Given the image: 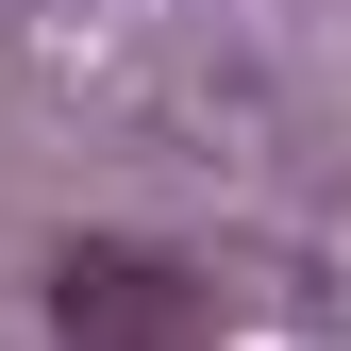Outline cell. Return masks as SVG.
Here are the masks:
<instances>
[{"instance_id":"obj_1","label":"cell","mask_w":351,"mask_h":351,"mask_svg":"<svg viewBox=\"0 0 351 351\" xmlns=\"http://www.w3.org/2000/svg\"><path fill=\"white\" fill-rule=\"evenodd\" d=\"M217 301L184 268H134V251H67L51 268V335H201Z\"/></svg>"}]
</instances>
